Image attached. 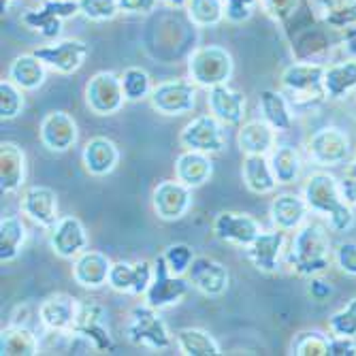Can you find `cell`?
<instances>
[{
    "label": "cell",
    "mask_w": 356,
    "mask_h": 356,
    "mask_svg": "<svg viewBox=\"0 0 356 356\" xmlns=\"http://www.w3.org/2000/svg\"><path fill=\"white\" fill-rule=\"evenodd\" d=\"M197 88L192 79H167L154 86L149 103L163 115H184L197 107Z\"/></svg>",
    "instance_id": "ba28073f"
},
{
    "label": "cell",
    "mask_w": 356,
    "mask_h": 356,
    "mask_svg": "<svg viewBox=\"0 0 356 356\" xmlns=\"http://www.w3.org/2000/svg\"><path fill=\"white\" fill-rule=\"evenodd\" d=\"M211 231L220 241L235 243L241 248H248L258 235L263 233L261 224H258L252 216L239 213V211H220L213 218Z\"/></svg>",
    "instance_id": "e0dca14e"
},
{
    "label": "cell",
    "mask_w": 356,
    "mask_h": 356,
    "mask_svg": "<svg viewBox=\"0 0 356 356\" xmlns=\"http://www.w3.org/2000/svg\"><path fill=\"white\" fill-rule=\"evenodd\" d=\"M341 49L346 51L348 58H356V26L346 30V37L341 41Z\"/></svg>",
    "instance_id": "f5cc1de1"
},
{
    "label": "cell",
    "mask_w": 356,
    "mask_h": 356,
    "mask_svg": "<svg viewBox=\"0 0 356 356\" xmlns=\"http://www.w3.org/2000/svg\"><path fill=\"white\" fill-rule=\"evenodd\" d=\"M175 343L184 356H220V343L203 329H179L175 333Z\"/></svg>",
    "instance_id": "d590c367"
},
{
    "label": "cell",
    "mask_w": 356,
    "mask_h": 356,
    "mask_svg": "<svg viewBox=\"0 0 356 356\" xmlns=\"http://www.w3.org/2000/svg\"><path fill=\"white\" fill-rule=\"evenodd\" d=\"M17 3H19V0H3V11L9 13L13 7H17Z\"/></svg>",
    "instance_id": "9f6ffc18"
},
{
    "label": "cell",
    "mask_w": 356,
    "mask_h": 356,
    "mask_svg": "<svg viewBox=\"0 0 356 356\" xmlns=\"http://www.w3.org/2000/svg\"><path fill=\"white\" fill-rule=\"evenodd\" d=\"M79 15L90 22H109L120 13L118 0H77Z\"/></svg>",
    "instance_id": "f6af8a7d"
},
{
    "label": "cell",
    "mask_w": 356,
    "mask_h": 356,
    "mask_svg": "<svg viewBox=\"0 0 356 356\" xmlns=\"http://www.w3.org/2000/svg\"><path fill=\"white\" fill-rule=\"evenodd\" d=\"M113 263L103 254L96 250H86L73 261V280L81 288H103L109 284V273H111Z\"/></svg>",
    "instance_id": "d4e9b609"
},
{
    "label": "cell",
    "mask_w": 356,
    "mask_h": 356,
    "mask_svg": "<svg viewBox=\"0 0 356 356\" xmlns=\"http://www.w3.org/2000/svg\"><path fill=\"white\" fill-rule=\"evenodd\" d=\"M83 167L94 177H105L115 171L120 163L118 145L107 137H92L81 152Z\"/></svg>",
    "instance_id": "484cf974"
},
{
    "label": "cell",
    "mask_w": 356,
    "mask_h": 356,
    "mask_svg": "<svg viewBox=\"0 0 356 356\" xmlns=\"http://www.w3.org/2000/svg\"><path fill=\"white\" fill-rule=\"evenodd\" d=\"M32 54H35L47 69L60 75H73L83 67V62L90 54V47L79 39H62V41H54V43L32 49Z\"/></svg>",
    "instance_id": "7c38bea8"
},
{
    "label": "cell",
    "mask_w": 356,
    "mask_h": 356,
    "mask_svg": "<svg viewBox=\"0 0 356 356\" xmlns=\"http://www.w3.org/2000/svg\"><path fill=\"white\" fill-rule=\"evenodd\" d=\"M329 341L320 331H303L293 339V354L295 356H329Z\"/></svg>",
    "instance_id": "60d3db41"
},
{
    "label": "cell",
    "mask_w": 356,
    "mask_h": 356,
    "mask_svg": "<svg viewBox=\"0 0 356 356\" xmlns=\"http://www.w3.org/2000/svg\"><path fill=\"white\" fill-rule=\"evenodd\" d=\"M335 261V250L329 231L322 224L305 222L290 241L288 265L301 277H316L325 273Z\"/></svg>",
    "instance_id": "7a4b0ae2"
},
{
    "label": "cell",
    "mask_w": 356,
    "mask_h": 356,
    "mask_svg": "<svg viewBox=\"0 0 356 356\" xmlns=\"http://www.w3.org/2000/svg\"><path fill=\"white\" fill-rule=\"evenodd\" d=\"M233 56L220 45H203L188 58V75L199 88L211 90L233 77Z\"/></svg>",
    "instance_id": "277c9868"
},
{
    "label": "cell",
    "mask_w": 356,
    "mask_h": 356,
    "mask_svg": "<svg viewBox=\"0 0 356 356\" xmlns=\"http://www.w3.org/2000/svg\"><path fill=\"white\" fill-rule=\"evenodd\" d=\"M188 280L205 297H220L226 293V288H229L231 275H229V269L222 263L213 261V258L197 256L188 271Z\"/></svg>",
    "instance_id": "d6986e66"
},
{
    "label": "cell",
    "mask_w": 356,
    "mask_h": 356,
    "mask_svg": "<svg viewBox=\"0 0 356 356\" xmlns=\"http://www.w3.org/2000/svg\"><path fill=\"white\" fill-rule=\"evenodd\" d=\"M26 243V226L17 216H3L0 220V263H13Z\"/></svg>",
    "instance_id": "836d02e7"
},
{
    "label": "cell",
    "mask_w": 356,
    "mask_h": 356,
    "mask_svg": "<svg viewBox=\"0 0 356 356\" xmlns=\"http://www.w3.org/2000/svg\"><path fill=\"white\" fill-rule=\"evenodd\" d=\"M39 137H41V143L49 152H56V154L69 152L77 143V137H79L77 122L67 111H49L41 120Z\"/></svg>",
    "instance_id": "ac0fdd59"
},
{
    "label": "cell",
    "mask_w": 356,
    "mask_h": 356,
    "mask_svg": "<svg viewBox=\"0 0 356 356\" xmlns=\"http://www.w3.org/2000/svg\"><path fill=\"white\" fill-rule=\"evenodd\" d=\"M356 92V58H348L325 67V96L329 101H343Z\"/></svg>",
    "instance_id": "4dcf8cb0"
},
{
    "label": "cell",
    "mask_w": 356,
    "mask_h": 356,
    "mask_svg": "<svg viewBox=\"0 0 356 356\" xmlns=\"http://www.w3.org/2000/svg\"><path fill=\"white\" fill-rule=\"evenodd\" d=\"M346 177H352V179H356V156L350 160V165H348V169H346Z\"/></svg>",
    "instance_id": "11a10c76"
},
{
    "label": "cell",
    "mask_w": 356,
    "mask_h": 356,
    "mask_svg": "<svg viewBox=\"0 0 356 356\" xmlns=\"http://www.w3.org/2000/svg\"><path fill=\"white\" fill-rule=\"evenodd\" d=\"M224 7H226V19L233 24H243L254 15L258 0H224Z\"/></svg>",
    "instance_id": "bcb514c9"
},
{
    "label": "cell",
    "mask_w": 356,
    "mask_h": 356,
    "mask_svg": "<svg viewBox=\"0 0 356 356\" xmlns=\"http://www.w3.org/2000/svg\"><path fill=\"white\" fill-rule=\"evenodd\" d=\"M318 17L335 30L356 26V0H316Z\"/></svg>",
    "instance_id": "e575fe53"
},
{
    "label": "cell",
    "mask_w": 356,
    "mask_h": 356,
    "mask_svg": "<svg viewBox=\"0 0 356 356\" xmlns=\"http://www.w3.org/2000/svg\"><path fill=\"white\" fill-rule=\"evenodd\" d=\"M118 3H120V11H124V13L147 15L158 7L160 0H118Z\"/></svg>",
    "instance_id": "f907efd6"
},
{
    "label": "cell",
    "mask_w": 356,
    "mask_h": 356,
    "mask_svg": "<svg viewBox=\"0 0 356 356\" xmlns=\"http://www.w3.org/2000/svg\"><path fill=\"white\" fill-rule=\"evenodd\" d=\"M237 143L245 156H269L275 147V131L265 120H252L241 124Z\"/></svg>",
    "instance_id": "f546056e"
},
{
    "label": "cell",
    "mask_w": 356,
    "mask_h": 356,
    "mask_svg": "<svg viewBox=\"0 0 356 356\" xmlns=\"http://www.w3.org/2000/svg\"><path fill=\"white\" fill-rule=\"evenodd\" d=\"M354 99H356V92H354Z\"/></svg>",
    "instance_id": "680465c9"
},
{
    "label": "cell",
    "mask_w": 356,
    "mask_h": 356,
    "mask_svg": "<svg viewBox=\"0 0 356 356\" xmlns=\"http://www.w3.org/2000/svg\"><path fill=\"white\" fill-rule=\"evenodd\" d=\"M284 245H286V233L284 231H280V229L263 231L248 245V256L258 271L275 273V271H280Z\"/></svg>",
    "instance_id": "603a6c76"
},
{
    "label": "cell",
    "mask_w": 356,
    "mask_h": 356,
    "mask_svg": "<svg viewBox=\"0 0 356 356\" xmlns=\"http://www.w3.org/2000/svg\"><path fill=\"white\" fill-rule=\"evenodd\" d=\"M303 199L312 213L327 220L329 229L335 233H346L354 226V209L348 203L341 181L329 173H312L303 186Z\"/></svg>",
    "instance_id": "6da1fadb"
},
{
    "label": "cell",
    "mask_w": 356,
    "mask_h": 356,
    "mask_svg": "<svg viewBox=\"0 0 356 356\" xmlns=\"http://www.w3.org/2000/svg\"><path fill=\"white\" fill-rule=\"evenodd\" d=\"M261 5L269 17L275 22H286L299 7V0H261Z\"/></svg>",
    "instance_id": "7dc6e473"
},
{
    "label": "cell",
    "mask_w": 356,
    "mask_h": 356,
    "mask_svg": "<svg viewBox=\"0 0 356 356\" xmlns=\"http://www.w3.org/2000/svg\"><path fill=\"white\" fill-rule=\"evenodd\" d=\"M26 179V154L19 145L5 141L0 145V190L13 194Z\"/></svg>",
    "instance_id": "83f0119b"
},
{
    "label": "cell",
    "mask_w": 356,
    "mask_h": 356,
    "mask_svg": "<svg viewBox=\"0 0 356 356\" xmlns=\"http://www.w3.org/2000/svg\"><path fill=\"white\" fill-rule=\"evenodd\" d=\"M163 258H165V263L169 267L171 273L175 275H188L192 263H194V250L192 245L188 243H171L165 252H163Z\"/></svg>",
    "instance_id": "ee69618b"
},
{
    "label": "cell",
    "mask_w": 356,
    "mask_h": 356,
    "mask_svg": "<svg viewBox=\"0 0 356 356\" xmlns=\"http://www.w3.org/2000/svg\"><path fill=\"white\" fill-rule=\"evenodd\" d=\"M0 354L3 356H35L39 354V339L26 327H7L0 333Z\"/></svg>",
    "instance_id": "74e56055"
},
{
    "label": "cell",
    "mask_w": 356,
    "mask_h": 356,
    "mask_svg": "<svg viewBox=\"0 0 356 356\" xmlns=\"http://www.w3.org/2000/svg\"><path fill=\"white\" fill-rule=\"evenodd\" d=\"M341 188H343V194H346V199L350 205H356V179L352 177H346L341 181Z\"/></svg>",
    "instance_id": "db71d44e"
},
{
    "label": "cell",
    "mask_w": 356,
    "mask_h": 356,
    "mask_svg": "<svg viewBox=\"0 0 356 356\" xmlns=\"http://www.w3.org/2000/svg\"><path fill=\"white\" fill-rule=\"evenodd\" d=\"M79 314V301L71 295H51L39 307L41 325L51 333H73Z\"/></svg>",
    "instance_id": "44dd1931"
},
{
    "label": "cell",
    "mask_w": 356,
    "mask_h": 356,
    "mask_svg": "<svg viewBox=\"0 0 356 356\" xmlns=\"http://www.w3.org/2000/svg\"><path fill=\"white\" fill-rule=\"evenodd\" d=\"M224 124L213 113H203L190 120L179 133V143L186 149L203 152V154H218L226 145Z\"/></svg>",
    "instance_id": "30bf717a"
},
{
    "label": "cell",
    "mask_w": 356,
    "mask_h": 356,
    "mask_svg": "<svg viewBox=\"0 0 356 356\" xmlns=\"http://www.w3.org/2000/svg\"><path fill=\"white\" fill-rule=\"evenodd\" d=\"M154 280V263L149 261H120L113 263L109 273V288L122 295H135L143 297Z\"/></svg>",
    "instance_id": "2e32d148"
},
{
    "label": "cell",
    "mask_w": 356,
    "mask_h": 356,
    "mask_svg": "<svg viewBox=\"0 0 356 356\" xmlns=\"http://www.w3.org/2000/svg\"><path fill=\"white\" fill-rule=\"evenodd\" d=\"M307 213H309V207H307L305 199L299 197V194H293V192L277 194V197L271 201V207H269V216H271L273 226L284 233L299 231L307 220Z\"/></svg>",
    "instance_id": "cb8c5ba5"
},
{
    "label": "cell",
    "mask_w": 356,
    "mask_h": 356,
    "mask_svg": "<svg viewBox=\"0 0 356 356\" xmlns=\"http://www.w3.org/2000/svg\"><path fill=\"white\" fill-rule=\"evenodd\" d=\"M186 13L194 26L211 28V26H218L226 17V7H224V0H188Z\"/></svg>",
    "instance_id": "f35d334b"
},
{
    "label": "cell",
    "mask_w": 356,
    "mask_h": 356,
    "mask_svg": "<svg viewBox=\"0 0 356 356\" xmlns=\"http://www.w3.org/2000/svg\"><path fill=\"white\" fill-rule=\"evenodd\" d=\"M211 175H213V163L209 154L186 149L175 160V177L190 188H199L207 184Z\"/></svg>",
    "instance_id": "f1b7e54d"
},
{
    "label": "cell",
    "mask_w": 356,
    "mask_h": 356,
    "mask_svg": "<svg viewBox=\"0 0 356 356\" xmlns=\"http://www.w3.org/2000/svg\"><path fill=\"white\" fill-rule=\"evenodd\" d=\"M9 79L17 83L24 92L39 90L47 79V67L35 54H22L17 56L9 67Z\"/></svg>",
    "instance_id": "d6a6232c"
},
{
    "label": "cell",
    "mask_w": 356,
    "mask_h": 356,
    "mask_svg": "<svg viewBox=\"0 0 356 356\" xmlns=\"http://www.w3.org/2000/svg\"><path fill=\"white\" fill-rule=\"evenodd\" d=\"M335 265L343 273L356 275V243L354 241H343L335 248Z\"/></svg>",
    "instance_id": "c3c4849f"
},
{
    "label": "cell",
    "mask_w": 356,
    "mask_h": 356,
    "mask_svg": "<svg viewBox=\"0 0 356 356\" xmlns=\"http://www.w3.org/2000/svg\"><path fill=\"white\" fill-rule=\"evenodd\" d=\"M160 309L143 303L135 305L128 314L126 322V337L135 346H143L149 350H167L173 343L167 322L158 314Z\"/></svg>",
    "instance_id": "5b68a950"
},
{
    "label": "cell",
    "mask_w": 356,
    "mask_h": 356,
    "mask_svg": "<svg viewBox=\"0 0 356 356\" xmlns=\"http://www.w3.org/2000/svg\"><path fill=\"white\" fill-rule=\"evenodd\" d=\"M329 331L337 337H354L356 339V297L350 299L341 309H337L329 318Z\"/></svg>",
    "instance_id": "7bdbcfd3"
},
{
    "label": "cell",
    "mask_w": 356,
    "mask_h": 356,
    "mask_svg": "<svg viewBox=\"0 0 356 356\" xmlns=\"http://www.w3.org/2000/svg\"><path fill=\"white\" fill-rule=\"evenodd\" d=\"M329 356H356L354 337H337L333 335L329 341Z\"/></svg>",
    "instance_id": "681fc988"
},
{
    "label": "cell",
    "mask_w": 356,
    "mask_h": 356,
    "mask_svg": "<svg viewBox=\"0 0 356 356\" xmlns=\"http://www.w3.org/2000/svg\"><path fill=\"white\" fill-rule=\"evenodd\" d=\"M22 213L43 229H51L58 222V194L47 186H30L22 194Z\"/></svg>",
    "instance_id": "ffe728a7"
},
{
    "label": "cell",
    "mask_w": 356,
    "mask_h": 356,
    "mask_svg": "<svg viewBox=\"0 0 356 356\" xmlns=\"http://www.w3.org/2000/svg\"><path fill=\"white\" fill-rule=\"evenodd\" d=\"M192 282L186 275H175L169 271L163 254H160L154 261V280L147 288V293L143 295L145 303L156 307V309H165L171 305L181 303V299L190 293Z\"/></svg>",
    "instance_id": "8992f818"
},
{
    "label": "cell",
    "mask_w": 356,
    "mask_h": 356,
    "mask_svg": "<svg viewBox=\"0 0 356 356\" xmlns=\"http://www.w3.org/2000/svg\"><path fill=\"white\" fill-rule=\"evenodd\" d=\"M79 15L77 0H45L37 9H30L22 15L24 26L39 32L45 39H56L62 35V26L67 19Z\"/></svg>",
    "instance_id": "9c48e42d"
},
{
    "label": "cell",
    "mask_w": 356,
    "mask_h": 356,
    "mask_svg": "<svg viewBox=\"0 0 356 356\" xmlns=\"http://www.w3.org/2000/svg\"><path fill=\"white\" fill-rule=\"evenodd\" d=\"M88 231L79 218L62 216L49 229V248L56 256L75 261L79 254L88 250Z\"/></svg>",
    "instance_id": "5bb4252c"
},
{
    "label": "cell",
    "mask_w": 356,
    "mask_h": 356,
    "mask_svg": "<svg viewBox=\"0 0 356 356\" xmlns=\"http://www.w3.org/2000/svg\"><path fill=\"white\" fill-rule=\"evenodd\" d=\"M163 3H167V5H171V7H186L188 0H163Z\"/></svg>",
    "instance_id": "6f0895ef"
},
{
    "label": "cell",
    "mask_w": 356,
    "mask_h": 356,
    "mask_svg": "<svg viewBox=\"0 0 356 356\" xmlns=\"http://www.w3.org/2000/svg\"><path fill=\"white\" fill-rule=\"evenodd\" d=\"M152 207L160 220H181L192 207V188L181 184L177 177L160 181L152 192Z\"/></svg>",
    "instance_id": "9a60e30c"
},
{
    "label": "cell",
    "mask_w": 356,
    "mask_h": 356,
    "mask_svg": "<svg viewBox=\"0 0 356 356\" xmlns=\"http://www.w3.org/2000/svg\"><path fill=\"white\" fill-rule=\"evenodd\" d=\"M73 333L86 339L96 352H111L115 348L107 325V309L96 301H79V314Z\"/></svg>",
    "instance_id": "8fae6325"
},
{
    "label": "cell",
    "mask_w": 356,
    "mask_h": 356,
    "mask_svg": "<svg viewBox=\"0 0 356 356\" xmlns=\"http://www.w3.org/2000/svg\"><path fill=\"white\" fill-rule=\"evenodd\" d=\"M269 160H271V169L275 173L277 184L286 186V184H295L299 179L303 160H301V154H299L297 147H293V145H277L269 154Z\"/></svg>",
    "instance_id": "8d00e7d4"
},
{
    "label": "cell",
    "mask_w": 356,
    "mask_h": 356,
    "mask_svg": "<svg viewBox=\"0 0 356 356\" xmlns=\"http://www.w3.org/2000/svg\"><path fill=\"white\" fill-rule=\"evenodd\" d=\"M24 109V90L11 79L0 81V118L13 120Z\"/></svg>",
    "instance_id": "b9f144b4"
},
{
    "label": "cell",
    "mask_w": 356,
    "mask_h": 356,
    "mask_svg": "<svg viewBox=\"0 0 356 356\" xmlns=\"http://www.w3.org/2000/svg\"><path fill=\"white\" fill-rule=\"evenodd\" d=\"M209 111L224 124V126H241L245 120V94L233 90L229 83H222L209 90L207 96Z\"/></svg>",
    "instance_id": "7402d4cb"
},
{
    "label": "cell",
    "mask_w": 356,
    "mask_h": 356,
    "mask_svg": "<svg viewBox=\"0 0 356 356\" xmlns=\"http://www.w3.org/2000/svg\"><path fill=\"white\" fill-rule=\"evenodd\" d=\"M120 81H122V90H124V99L128 103H139V101L149 99V94L154 90L149 73L141 67H128L120 75Z\"/></svg>",
    "instance_id": "ab89813d"
},
{
    "label": "cell",
    "mask_w": 356,
    "mask_h": 356,
    "mask_svg": "<svg viewBox=\"0 0 356 356\" xmlns=\"http://www.w3.org/2000/svg\"><path fill=\"white\" fill-rule=\"evenodd\" d=\"M352 154L350 137L337 126H325L307 141V156L318 167H339Z\"/></svg>",
    "instance_id": "52a82bcc"
},
{
    "label": "cell",
    "mask_w": 356,
    "mask_h": 356,
    "mask_svg": "<svg viewBox=\"0 0 356 356\" xmlns=\"http://www.w3.org/2000/svg\"><path fill=\"white\" fill-rule=\"evenodd\" d=\"M258 107H261L263 120L273 128L275 133H288L295 124L293 103L286 99L280 90H263L258 96Z\"/></svg>",
    "instance_id": "4316f807"
},
{
    "label": "cell",
    "mask_w": 356,
    "mask_h": 356,
    "mask_svg": "<svg viewBox=\"0 0 356 356\" xmlns=\"http://www.w3.org/2000/svg\"><path fill=\"white\" fill-rule=\"evenodd\" d=\"M241 175L248 190L254 194H271L277 188L269 156H245L241 165Z\"/></svg>",
    "instance_id": "1f68e13d"
},
{
    "label": "cell",
    "mask_w": 356,
    "mask_h": 356,
    "mask_svg": "<svg viewBox=\"0 0 356 356\" xmlns=\"http://www.w3.org/2000/svg\"><path fill=\"white\" fill-rule=\"evenodd\" d=\"M309 295H312L316 301H325L327 297L333 295V288H331V284L318 280V275H316V277H312V282H309Z\"/></svg>",
    "instance_id": "816d5d0a"
},
{
    "label": "cell",
    "mask_w": 356,
    "mask_h": 356,
    "mask_svg": "<svg viewBox=\"0 0 356 356\" xmlns=\"http://www.w3.org/2000/svg\"><path fill=\"white\" fill-rule=\"evenodd\" d=\"M282 88L290 94L293 107H309L325 96V67L316 62H295L282 73Z\"/></svg>",
    "instance_id": "3957f363"
},
{
    "label": "cell",
    "mask_w": 356,
    "mask_h": 356,
    "mask_svg": "<svg viewBox=\"0 0 356 356\" xmlns=\"http://www.w3.org/2000/svg\"><path fill=\"white\" fill-rule=\"evenodd\" d=\"M124 90L122 81L111 71L96 73L86 86V103L96 115H113L124 105Z\"/></svg>",
    "instance_id": "4fadbf2b"
}]
</instances>
